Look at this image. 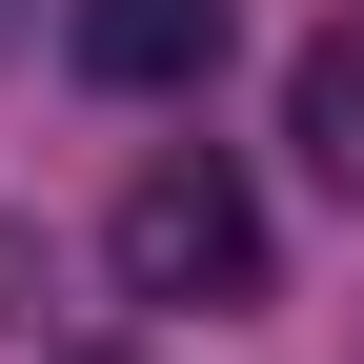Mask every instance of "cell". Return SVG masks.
<instances>
[{
	"label": "cell",
	"instance_id": "obj_1",
	"mask_svg": "<svg viewBox=\"0 0 364 364\" xmlns=\"http://www.w3.org/2000/svg\"><path fill=\"white\" fill-rule=\"evenodd\" d=\"M102 263H122V304H263V182L223 142H162L142 182H122Z\"/></svg>",
	"mask_w": 364,
	"mask_h": 364
},
{
	"label": "cell",
	"instance_id": "obj_2",
	"mask_svg": "<svg viewBox=\"0 0 364 364\" xmlns=\"http://www.w3.org/2000/svg\"><path fill=\"white\" fill-rule=\"evenodd\" d=\"M223 21H243V0H81V81H102V102H182V81L223 61Z\"/></svg>",
	"mask_w": 364,
	"mask_h": 364
},
{
	"label": "cell",
	"instance_id": "obj_3",
	"mask_svg": "<svg viewBox=\"0 0 364 364\" xmlns=\"http://www.w3.org/2000/svg\"><path fill=\"white\" fill-rule=\"evenodd\" d=\"M284 142H304V182H324V203H364V21H324V41H304Z\"/></svg>",
	"mask_w": 364,
	"mask_h": 364
},
{
	"label": "cell",
	"instance_id": "obj_4",
	"mask_svg": "<svg viewBox=\"0 0 364 364\" xmlns=\"http://www.w3.org/2000/svg\"><path fill=\"white\" fill-rule=\"evenodd\" d=\"M21 21H41V0H0V61H21Z\"/></svg>",
	"mask_w": 364,
	"mask_h": 364
}]
</instances>
